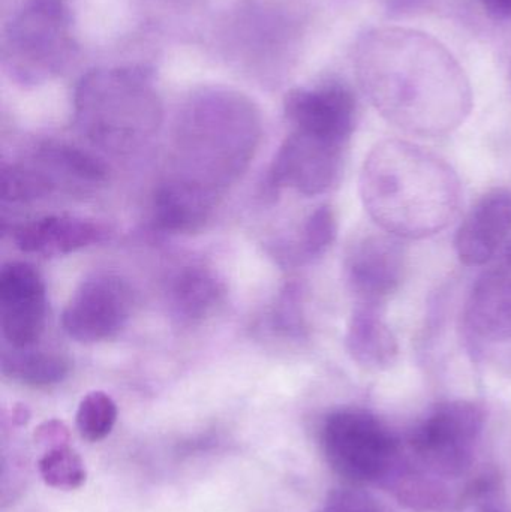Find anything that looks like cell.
I'll return each instance as SVG.
<instances>
[{"mask_svg":"<svg viewBox=\"0 0 511 512\" xmlns=\"http://www.w3.org/2000/svg\"><path fill=\"white\" fill-rule=\"evenodd\" d=\"M360 195L384 233L426 239L456 218L462 191L458 174L446 161L416 144L389 140L365 159Z\"/></svg>","mask_w":511,"mask_h":512,"instance_id":"cell-1","label":"cell"},{"mask_svg":"<svg viewBox=\"0 0 511 512\" xmlns=\"http://www.w3.org/2000/svg\"><path fill=\"white\" fill-rule=\"evenodd\" d=\"M260 119L251 102L227 92L203 93L186 105L176 143L183 179L221 192L251 164L260 141Z\"/></svg>","mask_w":511,"mask_h":512,"instance_id":"cell-2","label":"cell"},{"mask_svg":"<svg viewBox=\"0 0 511 512\" xmlns=\"http://www.w3.org/2000/svg\"><path fill=\"white\" fill-rule=\"evenodd\" d=\"M75 107L81 132L111 152L140 146L161 119L149 77L137 69L95 72L83 78Z\"/></svg>","mask_w":511,"mask_h":512,"instance_id":"cell-3","label":"cell"},{"mask_svg":"<svg viewBox=\"0 0 511 512\" xmlns=\"http://www.w3.org/2000/svg\"><path fill=\"white\" fill-rule=\"evenodd\" d=\"M321 448L330 468L351 483L389 480L399 468V447L371 412L339 409L324 420Z\"/></svg>","mask_w":511,"mask_h":512,"instance_id":"cell-4","label":"cell"},{"mask_svg":"<svg viewBox=\"0 0 511 512\" xmlns=\"http://www.w3.org/2000/svg\"><path fill=\"white\" fill-rule=\"evenodd\" d=\"M68 12L62 0H30L11 21L3 59L24 83H39L59 72L71 53Z\"/></svg>","mask_w":511,"mask_h":512,"instance_id":"cell-5","label":"cell"},{"mask_svg":"<svg viewBox=\"0 0 511 512\" xmlns=\"http://www.w3.org/2000/svg\"><path fill=\"white\" fill-rule=\"evenodd\" d=\"M485 411L470 400L440 403L411 436V450L426 471L458 478L473 465Z\"/></svg>","mask_w":511,"mask_h":512,"instance_id":"cell-6","label":"cell"},{"mask_svg":"<svg viewBox=\"0 0 511 512\" xmlns=\"http://www.w3.org/2000/svg\"><path fill=\"white\" fill-rule=\"evenodd\" d=\"M131 286L113 273H96L78 285L62 313L63 331L75 342L114 339L131 318Z\"/></svg>","mask_w":511,"mask_h":512,"instance_id":"cell-7","label":"cell"},{"mask_svg":"<svg viewBox=\"0 0 511 512\" xmlns=\"http://www.w3.org/2000/svg\"><path fill=\"white\" fill-rule=\"evenodd\" d=\"M345 146L293 131L270 165L266 191L293 189L305 197L326 194L338 185L344 170Z\"/></svg>","mask_w":511,"mask_h":512,"instance_id":"cell-8","label":"cell"},{"mask_svg":"<svg viewBox=\"0 0 511 512\" xmlns=\"http://www.w3.org/2000/svg\"><path fill=\"white\" fill-rule=\"evenodd\" d=\"M47 324L44 279L27 262H8L0 270V330L9 348L38 346Z\"/></svg>","mask_w":511,"mask_h":512,"instance_id":"cell-9","label":"cell"},{"mask_svg":"<svg viewBox=\"0 0 511 512\" xmlns=\"http://www.w3.org/2000/svg\"><path fill=\"white\" fill-rule=\"evenodd\" d=\"M396 239L389 233H371L348 248L344 274L357 304L381 307L398 291L404 279L405 251Z\"/></svg>","mask_w":511,"mask_h":512,"instance_id":"cell-10","label":"cell"},{"mask_svg":"<svg viewBox=\"0 0 511 512\" xmlns=\"http://www.w3.org/2000/svg\"><path fill=\"white\" fill-rule=\"evenodd\" d=\"M285 116L294 131L347 146L356 128V101L339 84L302 87L285 98Z\"/></svg>","mask_w":511,"mask_h":512,"instance_id":"cell-11","label":"cell"},{"mask_svg":"<svg viewBox=\"0 0 511 512\" xmlns=\"http://www.w3.org/2000/svg\"><path fill=\"white\" fill-rule=\"evenodd\" d=\"M511 233V191L506 188L486 192L465 216L456 233L455 249L462 264H488Z\"/></svg>","mask_w":511,"mask_h":512,"instance_id":"cell-12","label":"cell"},{"mask_svg":"<svg viewBox=\"0 0 511 512\" xmlns=\"http://www.w3.org/2000/svg\"><path fill=\"white\" fill-rule=\"evenodd\" d=\"M219 192L194 182L174 177L156 189L152 203L153 227L167 234H194L212 219Z\"/></svg>","mask_w":511,"mask_h":512,"instance_id":"cell-13","label":"cell"},{"mask_svg":"<svg viewBox=\"0 0 511 512\" xmlns=\"http://www.w3.org/2000/svg\"><path fill=\"white\" fill-rule=\"evenodd\" d=\"M15 246L24 254L57 258L105 242L108 230L75 216H45L15 228Z\"/></svg>","mask_w":511,"mask_h":512,"instance_id":"cell-14","label":"cell"},{"mask_svg":"<svg viewBox=\"0 0 511 512\" xmlns=\"http://www.w3.org/2000/svg\"><path fill=\"white\" fill-rule=\"evenodd\" d=\"M465 322L471 333L486 342H511V267L485 274L474 285Z\"/></svg>","mask_w":511,"mask_h":512,"instance_id":"cell-15","label":"cell"},{"mask_svg":"<svg viewBox=\"0 0 511 512\" xmlns=\"http://www.w3.org/2000/svg\"><path fill=\"white\" fill-rule=\"evenodd\" d=\"M225 298V285L203 265L177 271L168 286V309L180 325H195L209 318Z\"/></svg>","mask_w":511,"mask_h":512,"instance_id":"cell-16","label":"cell"},{"mask_svg":"<svg viewBox=\"0 0 511 512\" xmlns=\"http://www.w3.org/2000/svg\"><path fill=\"white\" fill-rule=\"evenodd\" d=\"M345 348L360 366L386 370L398 360L399 345L395 334L384 321L380 307L357 304L345 333Z\"/></svg>","mask_w":511,"mask_h":512,"instance_id":"cell-17","label":"cell"},{"mask_svg":"<svg viewBox=\"0 0 511 512\" xmlns=\"http://www.w3.org/2000/svg\"><path fill=\"white\" fill-rule=\"evenodd\" d=\"M59 189H92L105 183L107 167L90 153L62 143H47L32 156Z\"/></svg>","mask_w":511,"mask_h":512,"instance_id":"cell-18","label":"cell"},{"mask_svg":"<svg viewBox=\"0 0 511 512\" xmlns=\"http://www.w3.org/2000/svg\"><path fill=\"white\" fill-rule=\"evenodd\" d=\"M0 369L3 376L27 387H51L68 378L71 363L59 352L42 351L38 346L9 348L2 352Z\"/></svg>","mask_w":511,"mask_h":512,"instance_id":"cell-19","label":"cell"},{"mask_svg":"<svg viewBox=\"0 0 511 512\" xmlns=\"http://www.w3.org/2000/svg\"><path fill=\"white\" fill-rule=\"evenodd\" d=\"M338 236V221L330 206L315 209L303 222L299 237L282 246L278 258L288 265H303L326 254Z\"/></svg>","mask_w":511,"mask_h":512,"instance_id":"cell-20","label":"cell"},{"mask_svg":"<svg viewBox=\"0 0 511 512\" xmlns=\"http://www.w3.org/2000/svg\"><path fill=\"white\" fill-rule=\"evenodd\" d=\"M56 191V183L33 159L18 164L2 165L0 197L5 203H32L47 198Z\"/></svg>","mask_w":511,"mask_h":512,"instance_id":"cell-21","label":"cell"},{"mask_svg":"<svg viewBox=\"0 0 511 512\" xmlns=\"http://www.w3.org/2000/svg\"><path fill=\"white\" fill-rule=\"evenodd\" d=\"M38 469L44 483L59 490L78 489L87 477L83 460L68 444L48 448L39 459Z\"/></svg>","mask_w":511,"mask_h":512,"instance_id":"cell-22","label":"cell"},{"mask_svg":"<svg viewBox=\"0 0 511 512\" xmlns=\"http://www.w3.org/2000/svg\"><path fill=\"white\" fill-rule=\"evenodd\" d=\"M117 421V405L104 391H92L81 399L75 424L81 438L99 442L107 438Z\"/></svg>","mask_w":511,"mask_h":512,"instance_id":"cell-23","label":"cell"},{"mask_svg":"<svg viewBox=\"0 0 511 512\" xmlns=\"http://www.w3.org/2000/svg\"><path fill=\"white\" fill-rule=\"evenodd\" d=\"M272 327L282 336L302 339L306 334L303 312V289L299 283H288L278 295L272 312Z\"/></svg>","mask_w":511,"mask_h":512,"instance_id":"cell-24","label":"cell"},{"mask_svg":"<svg viewBox=\"0 0 511 512\" xmlns=\"http://www.w3.org/2000/svg\"><path fill=\"white\" fill-rule=\"evenodd\" d=\"M35 441L47 448L69 444V432L62 421H45L36 429Z\"/></svg>","mask_w":511,"mask_h":512,"instance_id":"cell-25","label":"cell"},{"mask_svg":"<svg viewBox=\"0 0 511 512\" xmlns=\"http://www.w3.org/2000/svg\"><path fill=\"white\" fill-rule=\"evenodd\" d=\"M485 8L497 18H511V0H482Z\"/></svg>","mask_w":511,"mask_h":512,"instance_id":"cell-26","label":"cell"},{"mask_svg":"<svg viewBox=\"0 0 511 512\" xmlns=\"http://www.w3.org/2000/svg\"><path fill=\"white\" fill-rule=\"evenodd\" d=\"M483 512H506V511L500 510V508H495V507H485V510H483Z\"/></svg>","mask_w":511,"mask_h":512,"instance_id":"cell-27","label":"cell"},{"mask_svg":"<svg viewBox=\"0 0 511 512\" xmlns=\"http://www.w3.org/2000/svg\"><path fill=\"white\" fill-rule=\"evenodd\" d=\"M507 262H509V267H511V249L509 251V255H507Z\"/></svg>","mask_w":511,"mask_h":512,"instance_id":"cell-28","label":"cell"}]
</instances>
